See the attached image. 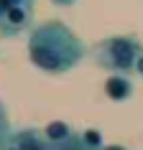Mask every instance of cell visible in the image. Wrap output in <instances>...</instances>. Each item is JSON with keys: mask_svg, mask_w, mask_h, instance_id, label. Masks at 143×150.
Instances as JSON below:
<instances>
[{"mask_svg": "<svg viewBox=\"0 0 143 150\" xmlns=\"http://www.w3.org/2000/svg\"><path fill=\"white\" fill-rule=\"evenodd\" d=\"M87 56L82 38L61 21H46L33 25L28 36V59L36 69L61 76L74 66H79Z\"/></svg>", "mask_w": 143, "mask_h": 150, "instance_id": "cell-1", "label": "cell"}, {"mask_svg": "<svg viewBox=\"0 0 143 150\" xmlns=\"http://www.w3.org/2000/svg\"><path fill=\"white\" fill-rule=\"evenodd\" d=\"M141 51L143 43L138 41V36H107L89 48V59L110 74L130 76V74H135Z\"/></svg>", "mask_w": 143, "mask_h": 150, "instance_id": "cell-2", "label": "cell"}, {"mask_svg": "<svg viewBox=\"0 0 143 150\" xmlns=\"http://www.w3.org/2000/svg\"><path fill=\"white\" fill-rule=\"evenodd\" d=\"M33 3L36 0H18L16 5L0 16V36L3 38H16L23 31H28L33 23Z\"/></svg>", "mask_w": 143, "mask_h": 150, "instance_id": "cell-3", "label": "cell"}, {"mask_svg": "<svg viewBox=\"0 0 143 150\" xmlns=\"http://www.w3.org/2000/svg\"><path fill=\"white\" fill-rule=\"evenodd\" d=\"M10 145L16 150H51V142L46 140L44 130L39 127H23V130L13 132Z\"/></svg>", "mask_w": 143, "mask_h": 150, "instance_id": "cell-4", "label": "cell"}, {"mask_svg": "<svg viewBox=\"0 0 143 150\" xmlns=\"http://www.w3.org/2000/svg\"><path fill=\"white\" fill-rule=\"evenodd\" d=\"M105 94L110 97L112 102H128L133 97V81L128 79V76L112 74L110 79L105 81Z\"/></svg>", "mask_w": 143, "mask_h": 150, "instance_id": "cell-5", "label": "cell"}, {"mask_svg": "<svg viewBox=\"0 0 143 150\" xmlns=\"http://www.w3.org/2000/svg\"><path fill=\"white\" fill-rule=\"evenodd\" d=\"M44 135H46L49 142H61V140H66V137H72L74 130H72L64 120H54V122H49V125L44 127Z\"/></svg>", "mask_w": 143, "mask_h": 150, "instance_id": "cell-6", "label": "cell"}, {"mask_svg": "<svg viewBox=\"0 0 143 150\" xmlns=\"http://www.w3.org/2000/svg\"><path fill=\"white\" fill-rule=\"evenodd\" d=\"M51 150H97V148L87 145L84 137H82V132H74L72 137H66L61 142H51Z\"/></svg>", "mask_w": 143, "mask_h": 150, "instance_id": "cell-7", "label": "cell"}, {"mask_svg": "<svg viewBox=\"0 0 143 150\" xmlns=\"http://www.w3.org/2000/svg\"><path fill=\"white\" fill-rule=\"evenodd\" d=\"M82 137H84L87 145H92V148H97V150L105 148V145H102V135L97 132V130H82Z\"/></svg>", "mask_w": 143, "mask_h": 150, "instance_id": "cell-8", "label": "cell"}, {"mask_svg": "<svg viewBox=\"0 0 143 150\" xmlns=\"http://www.w3.org/2000/svg\"><path fill=\"white\" fill-rule=\"evenodd\" d=\"M16 3H18V0H0V16H3V13H8Z\"/></svg>", "mask_w": 143, "mask_h": 150, "instance_id": "cell-9", "label": "cell"}, {"mask_svg": "<svg viewBox=\"0 0 143 150\" xmlns=\"http://www.w3.org/2000/svg\"><path fill=\"white\" fill-rule=\"evenodd\" d=\"M135 74L143 76V51H141V56H138V64H135Z\"/></svg>", "mask_w": 143, "mask_h": 150, "instance_id": "cell-10", "label": "cell"}, {"mask_svg": "<svg viewBox=\"0 0 143 150\" xmlns=\"http://www.w3.org/2000/svg\"><path fill=\"white\" fill-rule=\"evenodd\" d=\"M51 3H54V5H64V8H66V5H74L77 0H51Z\"/></svg>", "mask_w": 143, "mask_h": 150, "instance_id": "cell-11", "label": "cell"}, {"mask_svg": "<svg viewBox=\"0 0 143 150\" xmlns=\"http://www.w3.org/2000/svg\"><path fill=\"white\" fill-rule=\"evenodd\" d=\"M102 150H128V148H123V145H105Z\"/></svg>", "mask_w": 143, "mask_h": 150, "instance_id": "cell-12", "label": "cell"}, {"mask_svg": "<svg viewBox=\"0 0 143 150\" xmlns=\"http://www.w3.org/2000/svg\"><path fill=\"white\" fill-rule=\"evenodd\" d=\"M0 107H3V102H0Z\"/></svg>", "mask_w": 143, "mask_h": 150, "instance_id": "cell-13", "label": "cell"}]
</instances>
